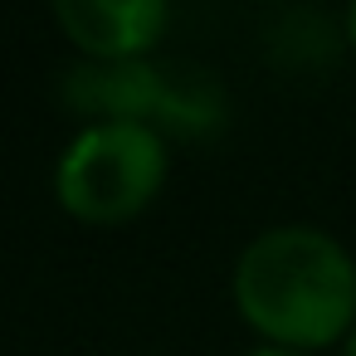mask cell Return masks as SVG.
<instances>
[{
  "label": "cell",
  "instance_id": "obj_4",
  "mask_svg": "<svg viewBox=\"0 0 356 356\" xmlns=\"http://www.w3.org/2000/svg\"><path fill=\"white\" fill-rule=\"evenodd\" d=\"M239 356H307V351H288V346H249V351H239Z\"/></svg>",
  "mask_w": 356,
  "mask_h": 356
},
{
  "label": "cell",
  "instance_id": "obj_2",
  "mask_svg": "<svg viewBox=\"0 0 356 356\" xmlns=\"http://www.w3.org/2000/svg\"><path fill=\"white\" fill-rule=\"evenodd\" d=\"M171 156L152 122H88L54 161V200L79 225H122L166 186Z\"/></svg>",
  "mask_w": 356,
  "mask_h": 356
},
{
  "label": "cell",
  "instance_id": "obj_5",
  "mask_svg": "<svg viewBox=\"0 0 356 356\" xmlns=\"http://www.w3.org/2000/svg\"><path fill=\"white\" fill-rule=\"evenodd\" d=\"M346 44L356 49V0H346Z\"/></svg>",
  "mask_w": 356,
  "mask_h": 356
},
{
  "label": "cell",
  "instance_id": "obj_1",
  "mask_svg": "<svg viewBox=\"0 0 356 356\" xmlns=\"http://www.w3.org/2000/svg\"><path fill=\"white\" fill-rule=\"evenodd\" d=\"M234 307L268 341L317 351L356 327V259L317 225H273L234 259Z\"/></svg>",
  "mask_w": 356,
  "mask_h": 356
},
{
  "label": "cell",
  "instance_id": "obj_3",
  "mask_svg": "<svg viewBox=\"0 0 356 356\" xmlns=\"http://www.w3.org/2000/svg\"><path fill=\"white\" fill-rule=\"evenodd\" d=\"M49 10L64 40L93 64H132L171 25V0H49Z\"/></svg>",
  "mask_w": 356,
  "mask_h": 356
},
{
  "label": "cell",
  "instance_id": "obj_6",
  "mask_svg": "<svg viewBox=\"0 0 356 356\" xmlns=\"http://www.w3.org/2000/svg\"><path fill=\"white\" fill-rule=\"evenodd\" d=\"M341 356H356V327L346 332V341H341Z\"/></svg>",
  "mask_w": 356,
  "mask_h": 356
}]
</instances>
